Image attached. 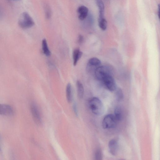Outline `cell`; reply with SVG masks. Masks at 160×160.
<instances>
[{"label": "cell", "mask_w": 160, "mask_h": 160, "mask_svg": "<svg viewBox=\"0 0 160 160\" xmlns=\"http://www.w3.org/2000/svg\"><path fill=\"white\" fill-rule=\"evenodd\" d=\"M13 113L14 111L11 106L7 104H0V114L10 116Z\"/></svg>", "instance_id": "obj_7"}, {"label": "cell", "mask_w": 160, "mask_h": 160, "mask_svg": "<svg viewBox=\"0 0 160 160\" xmlns=\"http://www.w3.org/2000/svg\"><path fill=\"white\" fill-rule=\"evenodd\" d=\"M73 109L74 111V113H75V114L76 115H78V110H77V106L76 105V104H74L73 105Z\"/></svg>", "instance_id": "obj_22"}, {"label": "cell", "mask_w": 160, "mask_h": 160, "mask_svg": "<svg viewBox=\"0 0 160 160\" xmlns=\"http://www.w3.org/2000/svg\"><path fill=\"white\" fill-rule=\"evenodd\" d=\"M98 25L99 28L102 30L105 31L106 29L107 22L104 18L98 19Z\"/></svg>", "instance_id": "obj_17"}, {"label": "cell", "mask_w": 160, "mask_h": 160, "mask_svg": "<svg viewBox=\"0 0 160 160\" xmlns=\"http://www.w3.org/2000/svg\"><path fill=\"white\" fill-rule=\"evenodd\" d=\"M45 13L46 18L49 19L51 16V12L50 8L48 5H46L45 7Z\"/></svg>", "instance_id": "obj_20"}, {"label": "cell", "mask_w": 160, "mask_h": 160, "mask_svg": "<svg viewBox=\"0 0 160 160\" xmlns=\"http://www.w3.org/2000/svg\"><path fill=\"white\" fill-rule=\"evenodd\" d=\"M101 81L105 87L109 91H113L116 89V84L112 74L105 76Z\"/></svg>", "instance_id": "obj_5"}, {"label": "cell", "mask_w": 160, "mask_h": 160, "mask_svg": "<svg viewBox=\"0 0 160 160\" xmlns=\"http://www.w3.org/2000/svg\"><path fill=\"white\" fill-rule=\"evenodd\" d=\"M3 17V12L2 10L0 7V19H1Z\"/></svg>", "instance_id": "obj_23"}, {"label": "cell", "mask_w": 160, "mask_h": 160, "mask_svg": "<svg viewBox=\"0 0 160 160\" xmlns=\"http://www.w3.org/2000/svg\"><path fill=\"white\" fill-rule=\"evenodd\" d=\"M117 121H120L122 119L123 113L121 107L120 106L116 107L114 110V114Z\"/></svg>", "instance_id": "obj_11"}, {"label": "cell", "mask_w": 160, "mask_h": 160, "mask_svg": "<svg viewBox=\"0 0 160 160\" xmlns=\"http://www.w3.org/2000/svg\"><path fill=\"white\" fill-rule=\"evenodd\" d=\"M94 74L96 78L101 81L106 76L111 74L110 68L106 66H100L95 69Z\"/></svg>", "instance_id": "obj_4"}, {"label": "cell", "mask_w": 160, "mask_h": 160, "mask_svg": "<svg viewBox=\"0 0 160 160\" xmlns=\"http://www.w3.org/2000/svg\"><path fill=\"white\" fill-rule=\"evenodd\" d=\"M116 98L118 101H122L123 98V94L122 90L118 89L116 92Z\"/></svg>", "instance_id": "obj_18"}, {"label": "cell", "mask_w": 160, "mask_h": 160, "mask_svg": "<svg viewBox=\"0 0 160 160\" xmlns=\"http://www.w3.org/2000/svg\"><path fill=\"white\" fill-rule=\"evenodd\" d=\"M42 47L44 54L47 56H50L51 52L48 47L47 41L45 38L43 39L42 41Z\"/></svg>", "instance_id": "obj_16"}, {"label": "cell", "mask_w": 160, "mask_h": 160, "mask_svg": "<svg viewBox=\"0 0 160 160\" xmlns=\"http://www.w3.org/2000/svg\"><path fill=\"white\" fill-rule=\"evenodd\" d=\"M96 3L99 9L98 19L104 18V5L102 0H96Z\"/></svg>", "instance_id": "obj_12"}, {"label": "cell", "mask_w": 160, "mask_h": 160, "mask_svg": "<svg viewBox=\"0 0 160 160\" xmlns=\"http://www.w3.org/2000/svg\"><path fill=\"white\" fill-rule=\"evenodd\" d=\"M66 96L68 102L70 103L72 99V89L71 84L68 83L66 87Z\"/></svg>", "instance_id": "obj_14"}, {"label": "cell", "mask_w": 160, "mask_h": 160, "mask_svg": "<svg viewBox=\"0 0 160 160\" xmlns=\"http://www.w3.org/2000/svg\"><path fill=\"white\" fill-rule=\"evenodd\" d=\"M18 24L21 28L26 29L32 27L34 22L30 15L26 12L22 13L19 18Z\"/></svg>", "instance_id": "obj_2"}, {"label": "cell", "mask_w": 160, "mask_h": 160, "mask_svg": "<svg viewBox=\"0 0 160 160\" xmlns=\"http://www.w3.org/2000/svg\"><path fill=\"white\" fill-rule=\"evenodd\" d=\"M108 147L110 153L113 155H116L118 150V144L117 141L114 139L111 140L109 142Z\"/></svg>", "instance_id": "obj_8"}, {"label": "cell", "mask_w": 160, "mask_h": 160, "mask_svg": "<svg viewBox=\"0 0 160 160\" xmlns=\"http://www.w3.org/2000/svg\"><path fill=\"white\" fill-rule=\"evenodd\" d=\"M101 151L99 149H97L95 151L94 155L95 159L96 160H101L102 158Z\"/></svg>", "instance_id": "obj_19"}, {"label": "cell", "mask_w": 160, "mask_h": 160, "mask_svg": "<svg viewBox=\"0 0 160 160\" xmlns=\"http://www.w3.org/2000/svg\"><path fill=\"white\" fill-rule=\"evenodd\" d=\"M158 18H159L160 16V5H158Z\"/></svg>", "instance_id": "obj_24"}, {"label": "cell", "mask_w": 160, "mask_h": 160, "mask_svg": "<svg viewBox=\"0 0 160 160\" xmlns=\"http://www.w3.org/2000/svg\"><path fill=\"white\" fill-rule=\"evenodd\" d=\"M82 52L78 48H76L73 52V65L75 66L79 59L82 57Z\"/></svg>", "instance_id": "obj_10"}, {"label": "cell", "mask_w": 160, "mask_h": 160, "mask_svg": "<svg viewBox=\"0 0 160 160\" xmlns=\"http://www.w3.org/2000/svg\"><path fill=\"white\" fill-rule=\"evenodd\" d=\"M11 0L14 1H19L21 0Z\"/></svg>", "instance_id": "obj_25"}, {"label": "cell", "mask_w": 160, "mask_h": 160, "mask_svg": "<svg viewBox=\"0 0 160 160\" xmlns=\"http://www.w3.org/2000/svg\"><path fill=\"white\" fill-rule=\"evenodd\" d=\"M77 12L79 19L80 20H83L88 16V9L87 7L84 6H81L78 8Z\"/></svg>", "instance_id": "obj_9"}, {"label": "cell", "mask_w": 160, "mask_h": 160, "mask_svg": "<svg viewBox=\"0 0 160 160\" xmlns=\"http://www.w3.org/2000/svg\"><path fill=\"white\" fill-rule=\"evenodd\" d=\"M101 61L98 58L93 57L90 58L88 62V66L89 67H94L96 68L100 66Z\"/></svg>", "instance_id": "obj_13"}, {"label": "cell", "mask_w": 160, "mask_h": 160, "mask_svg": "<svg viewBox=\"0 0 160 160\" xmlns=\"http://www.w3.org/2000/svg\"><path fill=\"white\" fill-rule=\"evenodd\" d=\"M31 111L32 117L35 122L38 125L42 123V119L40 114L37 106L34 103L31 104Z\"/></svg>", "instance_id": "obj_6"}, {"label": "cell", "mask_w": 160, "mask_h": 160, "mask_svg": "<svg viewBox=\"0 0 160 160\" xmlns=\"http://www.w3.org/2000/svg\"><path fill=\"white\" fill-rule=\"evenodd\" d=\"M117 120L114 115L109 114L106 115L102 121V126L104 129H110L115 128Z\"/></svg>", "instance_id": "obj_3"}, {"label": "cell", "mask_w": 160, "mask_h": 160, "mask_svg": "<svg viewBox=\"0 0 160 160\" xmlns=\"http://www.w3.org/2000/svg\"><path fill=\"white\" fill-rule=\"evenodd\" d=\"M76 84L78 97L79 98L81 99L83 97L84 92L83 86L82 83L79 81H77Z\"/></svg>", "instance_id": "obj_15"}, {"label": "cell", "mask_w": 160, "mask_h": 160, "mask_svg": "<svg viewBox=\"0 0 160 160\" xmlns=\"http://www.w3.org/2000/svg\"><path fill=\"white\" fill-rule=\"evenodd\" d=\"M89 107L94 114L100 115L104 112V107L101 100L96 97L91 98L88 102Z\"/></svg>", "instance_id": "obj_1"}, {"label": "cell", "mask_w": 160, "mask_h": 160, "mask_svg": "<svg viewBox=\"0 0 160 160\" xmlns=\"http://www.w3.org/2000/svg\"><path fill=\"white\" fill-rule=\"evenodd\" d=\"M83 40V36L81 35H79L78 37V42L79 43L81 44L82 43Z\"/></svg>", "instance_id": "obj_21"}]
</instances>
